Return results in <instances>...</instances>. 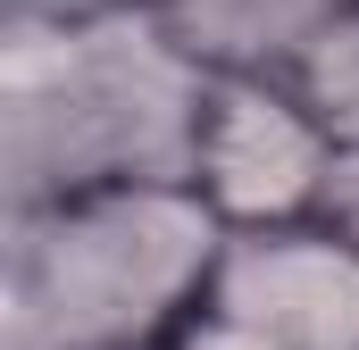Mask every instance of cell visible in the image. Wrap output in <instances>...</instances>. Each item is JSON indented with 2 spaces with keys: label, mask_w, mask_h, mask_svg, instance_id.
<instances>
[{
  "label": "cell",
  "mask_w": 359,
  "mask_h": 350,
  "mask_svg": "<svg viewBox=\"0 0 359 350\" xmlns=\"http://www.w3.org/2000/svg\"><path fill=\"white\" fill-rule=\"evenodd\" d=\"M142 8L209 67H276V76H292V59L334 25L343 0H142Z\"/></svg>",
  "instance_id": "5"
},
{
  "label": "cell",
  "mask_w": 359,
  "mask_h": 350,
  "mask_svg": "<svg viewBox=\"0 0 359 350\" xmlns=\"http://www.w3.org/2000/svg\"><path fill=\"white\" fill-rule=\"evenodd\" d=\"M209 309L284 350H359V251L326 217L234 225L209 275Z\"/></svg>",
  "instance_id": "4"
},
{
  "label": "cell",
  "mask_w": 359,
  "mask_h": 350,
  "mask_svg": "<svg viewBox=\"0 0 359 350\" xmlns=\"http://www.w3.org/2000/svg\"><path fill=\"white\" fill-rule=\"evenodd\" d=\"M318 217H326V225H334V234L359 251V142H343V150H334V175H326Z\"/></svg>",
  "instance_id": "8"
},
{
  "label": "cell",
  "mask_w": 359,
  "mask_h": 350,
  "mask_svg": "<svg viewBox=\"0 0 359 350\" xmlns=\"http://www.w3.org/2000/svg\"><path fill=\"white\" fill-rule=\"evenodd\" d=\"M226 251L192 183H100L8 217V350H168Z\"/></svg>",
  "instance_id": "2"
},
{
  "label": "cell",
  "mask_w": 359,
  "mask_h": 350,
  "mask_svg": "<svg viewBox=\"0 0 359 350\" xmlns=\"http://www.w3.org/2000/svg\"><path fill=\"white\" fill-rule=\"evenodd\" d=\"M192 59L142 0H100L67 25H17L8 42V200L42 209L100 183H184L209 100Z\"/></svg>",
  "instance_id": "1"
},
{
  "label": "cell",
  "mask_w": 359,
  "mask_h": 350,
  "mask_svg": "<svg viewBox=\"0 0 359 350\" xmlns=\"http://www.w3.org/2000/svg\"><path fill=\"white\" fill-rule=\"evenodd\" d=\"M292 84L309 92V108L334 125V142H359V0H343L334 25L292 59Z\"/></svg>",
  "instance_id": "6"
},
{
  "label": "cell",
  "mask_w": 359,
  "mask_h": 350,
  "mask_svg": "<svg viewBox=\"0 0 359 350\" xmlns=\"http://www.w3.org/2000/svg\"><path fill=\"white\" fill-rule=\"evenodd\" d=\"M168 350H284V342L251 334V326L226 317V309H201V317H184V326H176V342H168Z\"/></svg>",
  "instance_id": "7"
},
{
  "label": "cell",
  "mask_w": 359,
  "mask_h": 350,
  "mask_svg": "<svg viewBox=\"0 0 359 350\" xmlns=\"http://www.w3.org/2000/svg\"><path fill=\"white\" fill-rule=\"evenodd\" d=\"M334 125L309 108V92L276 67H217L192 134V192L217 209V225H292L318 217L334 175Z\"/></svg>",
  "instance_id": "3"
}]
</instances>
